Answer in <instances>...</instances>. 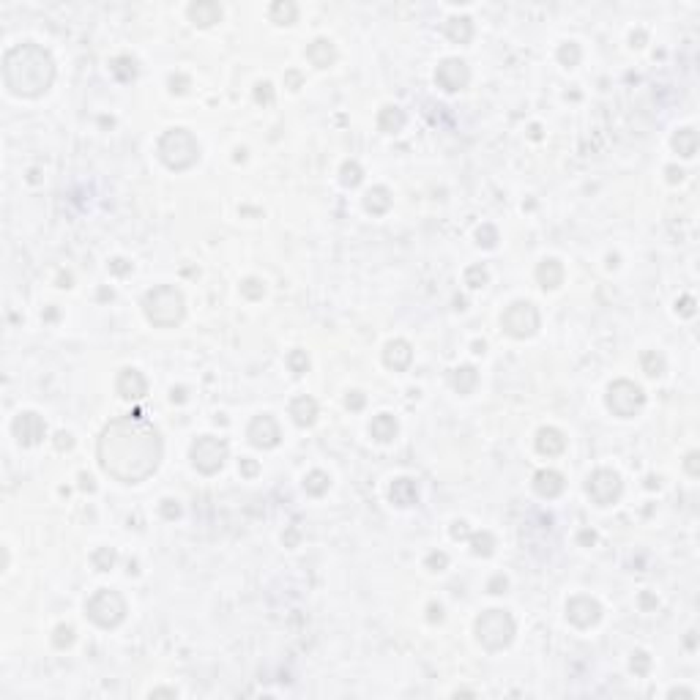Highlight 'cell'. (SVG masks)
<instances>
[{"label":"cell","instance_id":"6da1fadb","mask_svg":"<svg viewBox=\"0 0 700 700\" xmlns=\"http://www.w3.org/2000/svg\"><path fill=\"white\" fill-rule=\"evenodd\" d=\"M96 455L107 476L123 484H140L162 463V438L145 416H121L101 430Z\"/></svg>","mask_w":700,"mask_h":700},{"label":"cell","instance_id":"7a4b0ae2","mask_svg":"<svg viewBox=\"0 0 700 700\" xmlns=\"http://www.w3.org/2000/svg\"><path fill=\"white\" fill-rule=\"evenodd\" d=\"M55 80V60L38 44H16L3 55V82L14 96L36 99L49 90Z\"/></svg>","mask_w":700,"mask_h":700},{"label":"cell","instance_id":"3957f363","mask_svg":"<svg viewBox=\"0 0 700 700\" xmlns=\"http://www.w3.org/2000/svg\"><path fill=\"white\" fill-rule=\"evenodd\" d=\"M143 309H145V317L159 326V328H173L184 320V312H186V304H184V295L178 287L173 285H159L154 290L145 293L143 298Z\"/></svg>","mask_w":700,"mask_h":700},{"label":"cell","instance_id":"277c9868","mask_svg":"<svg viewBox=\"0 0 700 700\" xmlns=\"http://www.w3.org/2000/svg\"><path fill=\"white\" fill-rule=\"evenodd\" d=\"M156 151H159V159L176 173H184V170L195 167L197 159H200V145H197L195 134L186 132V129H167L159 137Z\"/></svg>","mask_w":700,"mask_h":700},{"label":"cell","instance_id":"5b68a950","mask_svg":"<svg viewBox=\"0 0 700 700\" xmlns=\"http://www.w3.org/2000/svg\"><path fill=\"white\" fill-rule=\"evenodd\" d=\"M476 640L487 651H503L514 640V618L500 607L484 610L476 618Z\"/></svg>","mask_w":700,"mask_h":700},{"label":"cell","instance_id":"8992f818","mask_svg":"<svg viewBox=\"0 0 700 700\" xmlns=\"http://www.w3.org/2000/svg\"><path fill=\"white\" fill-rule=\"evenodd\" d=\"M85 613L88 618L101 627V629H112L126 618V599L115 591V588H99L88 602H85Z\"/></svg>","mask_w":700,"mask_h":700},{"label":"cell","instance_id":"52a82bcc","mask_svg":"<svg viewBox=\"0 0 700 700\" xmlns=\"http://www.w3.org/2000/svg\"><path fill=\"white\" fill-rule=\"evenodd\" d=\"M643 405H646V394H643V389L638 383H632L627 378L610 383V389H607V408L613 411V416L632 419V416H638L643 411Z\"/></svg>","mask_w":700,"mask_h":700},{"label":"cell","instance_id":"ba28073f","mask_svg":"<svg viewBox=\"0 0 700 700\" xmlns=\"http://www.w3.org/2000/svg\"><path fill=\"white\" fill-rule=\"evenodd\" d=\"M500 326L509 337L514 339H525V337H533L536 328H539V309L531 304V301H514L503 309L500 315Z\"/></svg>","mask_w":700,"mask_h":700},{"label":"cell","instance_id":"9c48e42d","mask_svg":"<svg viewBox=\"0 0 700 700\" xmlns=\"http://www.w3.org/2000/svg\"><path fill=\"white\" fill-rule=\"evenodd\" d=\"M189 457H192V466L197 468L200 473L211 476L217 473L219 468L225 466L228 460V444L222 438H214V435H200L192 449H189Z\"/></svg>","mask_w":700,"mask_h":700},{"label":"cell","instance_id":"30bf717a","mask_svg":"<svg viewBox=\"0 0 700 700\" xmlns=\"http://www.w3.org/2000/svg\"><path fill=\"white\" fill-rule=\"evenodd\" d=\"M586 490H588V495H591V500H594L596 506H610V503H616V500L621 498L624 484H621V476H618L616 470L599 468V470H594V473L588 476Z\"/></svg>","mask_w":700,"mask_h":700},{"label":"cell","instance_id":"8fae6325","mask_svg":"<svg viewBox=\"0 0 700 700\" xmlns=\"http://www.w3.org/2000/svg\"><path fill=\"white\" fill-rule=\"evenodd\" d=\"M246 435H249V444L257 446V449H274V446H279V441H282L279 422H276L271 413L254 416L252 424H249V430H246Z\"/></svg>","mask_w":700,"mask_h":700},{"label":"cell","instance_id":"7c38bea8","mask_svg":"<svg viewBox=\"0 0 700 700\" xmlns=\"http://www.w3.org/2000/svg\"><path fill=\"white\" fill-rule=\"evenodd\" d=\"M468 80H470L468 63L460 60V58H446V60H441L438 69H435V82H438V88H444L446 93L463 90L468 85Z\"/></svg>","mask_w":700,"mask_h":700},{"label":"cell","instance_id":"4fadbf2b","mask_svg":"<svg viewBox=\"0 0 700 700\" xmlns=\"http://www.w3.org/2000/svg\"><path fill=\"white\" fill-rule=\"evenodd\" d=\"M566 618L580 627V629H588L594 627L599 618H602V605L594 599V596H586V594H577L566 602Z\"/></svg>","mask_w":700,"mask_h":700},{"label":"cell","instance_id":"5bb4252c","mask_svg":"<svg viewBox=\"0 0 700 700\" xmlns=\"http://www.w3.org/2000/svg\"><path fill=\"white\" fill-rule=\"evenodd\" d=\"M11 430H14V438H16L22 446H36V444H41L44 435H47L44 419H41L38 413H33V411L19 413V416L14 419V424H11Z\"/></svg>","mask_w":700,"mask_h":700},{"label":"cell","instance_id":"9a60e30c","mask_svg":"<svg viewBox=\"0 0 700 700\" xmlns=\"http://www.w3.org/2000/svg\"><path fill=\"white\" fill-rule=\"evenodd\" d=\"M115 391H118L123 400H132V402H137V400H143V397L148 394V381L143 378V372H140V370H132V367H126V370H121V372H118V381H115Z\"/></svg>","mask_w":700,"mask_h":700},{"label":"cell","instance_id":"2e32d148","mask_svg":"<svg viewBox=\"0 0 700 700\" xmlns=\"http://www.w3.org/2000/svg\"><path fill=\"white\" fill-rule=\"evenodd\" d=\"M411 361H413V348H411V342H405V339H391V342L386 345V350H383V364H386L389 370L405 372V370L411 367Z\"/></svg>","mask_w":700,"mask_h":700},{"label":"cell","instance_id":"e0dca14e","mask_svg":"<svg viewBox=\"0 0 700 700\" xmlns=\"http://www.w3.org/2000/svg\"><path fill=\"white\" fill-rule=\"evenodd\" d=\"M564 449H566V438H564L561 430H555V427H542V430L536 433V452H539V455L555 457V455H561Z\"/></svg>","mask_w":700,"mask_h":700},{"label":"cell","instance_id":"ac0fdd59","mask_svg":"<svg viewBox=\"0 0 700 700\" xmlns=\"http://www.w3.org/2000/svg\"><path fill=\"white\" fill-rule=\"evenodd\" d=\"M564 487H566V481H564V476L558 473V470H539L536 476H533V490H536V495H542V498H558L561 492H564Z\"/></svg>","mask_w":700,"mask_h":700},{"label":"cell","instance_id":"d6986e66","mask_svg":"<svg viewBox=\"0 0 700 700\" xmlns=\"http://www.w3.org/2000/svg\"><path fill=\"white\" fill-rule=\"evenodd\" d=\"M306 60L315 66V69H328L334 66L337 60V49L328 38H315L309 47H306Z\"/></svg>","mask_w":700,"mask_h":700},{"label":"cell","instance_id":"ffe728a7","mask_svg":"<svg viewBox=\"0 0 700 700\" xmlns=\"http://www.w3.org/2000/svg\"><path fill=\"white\" fill-rule=\"evenodd\" d=\"M389 498H391V503L394 506H413L416 500H419V490H416V481L413 479H408V476H402V479H394L391 481V487H389Z\"/></svg>","mask_w":700,"mask_h":700},{"label":"cell","instance_id":"44dd1931","mask_svg":"<svg viewBox=\"0 0 700 700\" xmlns=\"http://www.w3.org/2000/svg\"><path fill=\"white\" fill-rule=\"evenodd\" d=\"M189 19H192L195 25H200V27H208V25H214V22L222 19V8H219V3H214V0H197V3L189 5Z\"/></svg>","mask_w":700,"mask_h":700},{"label":"cell","instance_id":"7402d4cb","mask_svg":"<svg viewBox=\"0 0 700 700\" xmlns=\"http://www.w3.org/2000/svg\"><path fill=\"white\" fill-rule=\"evenodd\" d=\"M536 279H539V285H542L544 290H555V287L564 285V265H561L555 257H547V260L539 263Z\"/></svg>","mask_w":700,"mask_h":700},{"label":"cell","instance_id":"603a6c76","mask_svg":"<svg viewBox=\"0 0 700 700\" xmlns=\"http://www.w3.org/2000/svg\"><path fill=\"white\" fill-rule=\"evenodd\" d=\"M400 433V424L391 413H378L372 422H370V435L378 441V444H391Z\"/></svg>","mask_w":700,"mask_h":700},{"label":"cell","instance_id":"cb8c5ba5","mask_svg":"<svg viewBox=\"0 0 700 700\" xmlns=\"http://www.w3.org/2000/svg\"><path fill=\"white\" fill-rule=\"evenodd\" d=\"M290 416H293V422L298 424V427H309V424H315V419H317V402L312 400V397H295L293 402H290Z\"/></svg>","mask_w":700,"mask_h":700},{"label":"cell","instance_id":"d4e9b609","mask_svg":"<svg viewBox=\"0 0 700 700\" xmlns=\"http://www.w3.org/2000/svg\"><path fill=\"white\" fill-rule=\"evenodd\" d=\"M405 112L400 110V107H394V104H386L381 112H378V129L383 132V134H397V132H402L405 129Z\"/></svg>","mask_w":700,"mask_h":700},{"label":"cell","instance_id":"484cf974","mask_svg":"<svg viewBox=\"0 0 700 700\" xmlns=\"http://www.w3.org/2000/svg\"><path fill=\"white\" fill-rule=\"evenodd\" d=\"M364 208L372 214V217H383L389 208H391V192L386 186H375L367 192L364 197Z\"/></svg>","mask_w":700,"mask_h":700},{"label":"cell","instance_id":"4316f807","mask_svg":"<svg viewBox=\"0 0 700 700\" xmlns=\"http://www.w3.org/2000/svg\"><path fill=\"white\" fill-rule=\"evenodd\" d=\"M446 36L455 44H468L473 38V22L468 16H452L446 22Z\"/></svg>","mask_w":700,"mask_h":700},{"label":"cell","instance_id":"83f0119b","mask_svg":"<svg viewBox=\"0 0 700 700\" xmlns=\"http://www.w3.org/2000/svg\"><path fill=\"white\" fill-rule=\"evenodd\" d=\"M673 148H676L679 156L692 159V156L698 154V132H695V129H681V132H676Z\"/></svg>","mask_w":700,"mask_h":700},{"label":"cell","instance_id":"f1b7e54d","mask_svg":"<svg viewBox=\"0 0 700 700\" xmlns=\"http://www.w3.org/2000/svg\"><path fill=\"white\" fill-rule=\"evenodd\" d=\"M476 383H479V372L473 370V367H457L455 372H452V386H455V391H460V394H470L473 389H476Z\"/></svg>","mask_w":700,"mask_h":700},{"label":"cell","instance_id":"f546056e","mask_svg":"<svg viewBox=\"0 0 700 700\" xmlns=\"http://www.w3.org/2000/svg\"><path fill=\"white\" fill-rule=\"evenodd\" d=\"M268 16H271V22H276V25H293L295 16H298V8H295V3H290V0H276V3L268 8Z\"/></svg>","mask_w":700,"mask_h":700},{"label":"cell","instance_id":"4dcf8cb0","mask_svg":"<svg viewBox=\"0 0 700 700\" xmlns=\"http://www.w3.org/2000/svg\"><path fill=\"white\" fill-rule=\"evenodd\" d=\"M110 71H112V77H115V80H121V82H132V80L137 77V63H134V58H129V55H118V58H112Z\"/></svg>","mask_w":700,"mask_h":700},{"label":"cell","instance_id":"1f68e13d","mask_svg":"<svg viewBox=\"0 0 700 700\" xmlns=\"http://www.w3.org/2000/svg\"><path fill=\"white\" fill-rule=\"evenodd\" d=\"M328 484H331V479H328V473H323V470H309L306 479H304V490H306L309 495H323V492H328Z\"/></svg>","mask_w":700,"mask_h":700},{"label":"cell","instance_id":"d6a6232c","mask_svg":"<svg viewBox=\"0 0 700 700\" xmlns=\"http://www.w3.org/2000/svg\"><path fill=\"white\" fill-rule=\"evenodd\" d=\"M470 550H473V555H481V558L492 555V550H495V536H492L490 531L473 533V536H470Z\"/></svg>","mask_w":700,"mask_h":700},{"label":"cell","instance_id":"836d02e7","mask_svg":"<svg viewBox=\"0 0 700 700\" xmlns=\"http://www.w3.org/2000/svg\"><path fill=\"white\" fill-rule=\"evenodd\" d=\"M361 178H364V170H361V165H359V162H345V165H342V170H339V181H342V186L353 189V186H359V184H361Z\"/></svg>","mask_w":700,"mask_h":700},{"label":"cell","instance_id":"e575fe53","mask_svg":"<svg viewBox=\"0 0 700 700\" xmlns=\"http://www.w3.org/2000/svg\"><path fill=\"white\" fill-rule=\"evenodd\" d=\"M640 361H643V372H646L649 378H660V375L665 372V359H662L660 353H654V350H646Z\"/></svg>","mask_w":700,"mask_h":700},{"label":"cell","instance_id":"d590c367","mask_svg":"<svg viewBox=\"0 0 700 700\" xmlns=\"http://www.w3.org/2000/svg\"><path fill=\"white\" fill-rule=\"evenodd\" d=\"M287 367H290V372L293 375H304L306 370H309V356H306V350H301V348H295V350H290L287 353Z\"/></svg>","mask_w":700,"mask_h":700},{"label":"cell","instance_id":"8d00e7d4","mask_svg":"<svg viewBox=\"0 0 700 700\" xmlns=\"http://www.w3.org/2000/svg\"><path fill=\"white\" fill-rule=\"evenodd\" d=\"M90 561H93V566H96L99 572H110V569L115 566V550H112V547H99V550L90 555Z\"/></svg>","mask_w":700,"mask_h":700},{"label":"cell","instance_id":"74e56055","mask_svg":"<svg viewBox=\"0 0 700 700\" xmlns=\"http://www.w3.org/2000/svg\"><path fill=\"white\" fill-rule=\"evenodd\" d=\"M487 279H490V274H487V268L481 265V263H476V265H470L466 271V285L470 290H479V287H484L487 285Z\"/></svg>","mask_w":700,"mask_h":700},{"label":"cell","instance_id":"f35d334b","mask_svg":"<svg viewBox=\"0 0 700 700\" xmlns=\"http://www.w3.org/2000/svg\"><path fill=\"white\" fill-rule=\"evenodd\" d=\"M558 60H561L566 69L577 66V63H580V47H577L575 41H566V44L558 49Z\"/></svg>","mask_w":700,"mask_h":700},{"label":"cell","instance_id":"ab89813d","mask_svg":"<svg viewBox=\"0 0 700 700\" xmlns=\"http://www.w3.org/2000/svg\"><path fill=\"white\" fill-rule=\"evenodd\" d=\"M241 293H243L249 301H260V298L265 295V285H263L260 279L249 276V279H243V285H241Z\"/></svg>","mask_w":700,"mask_h":700},{"label":"cell","instance_id":"60d3db41","mask_svg":"<svg viewBox=\"0 0 700 700\" xmlns=\"http://www.w3.org/2000/svg\"><path fill=\"white\" fill-rule=\"evenodd\" d=\"M52 643H55V649H69L71 643H74V629L71 627H66V624H60V627H55V635H52Z\"/></svg>","mask_w":700,"mask_h":700},{"label":"cell","instance_id":"b9f144b4","mask_svg":"<svg viewBox=\"0 0 700 700\" xmlns=\"http://www.w3.org/2000/svg\"><path fill=\"white\" fill-rule=\"evenodd\" d=\"M476 243L484 246V249H492V246L498 243V230H495L492 225H481V228L476 230Z\"/></svg>","mask_w":700,"mask_h":700},{"label":"cell","instance_id":"7bdbcfd3","mask_svg":"<svg viewBox=\"0 0 700 700\" xmlns=\"http://www.w3.org/2000/svg\"><path fill=\"white\" fill-rule=\"evenodd\" d=\"M629 668H632V673H635V676H646V673H649V668H651V657H649L646 651H635V654H632Z\"/></svg>","mask_w":700,"mask_h":700},{"label":"cell","instance_id":"ee69618b","mask_svg":"<svg viewBox=\"0 0 700 700\" xmlns=\"http://www.w3.org/2000/svg\"><path fill=\"white\" fill-rule=\"evenodd\" d=\"M424 566H427L430 572H444V569L449 566V555H446V553H430L427 561H424Z\"/></svg>","mask_w":700,"mask_h":700},{"label":"cell","instance_id":"f6af8a7d","mask_svg":"<svg viewBox=\"0 0 700 700\" xmlns=\"http://www.w3.org/2000/svg\"><path fill=\"white\" fill-rule=\"evenodd\" d=\"M254 99H257L260 104H271V101H274V88H271V82H257V85H254Z\"/></svg>","mask_w":700,"mask_h":700},{"label":"cell","instance_id":"bcb514c9","mask_svg":"<svg viewBox=\"0 0 700 700\" xmlns=\"http://www.w3.org/2000/svg\"><path fill=\"white\" fill-rule=\"evenodd\" d=\"M159 511H162V517H167V520L181 517V506H178V500H173V498H165L162 506H159Z\"/></svg>","mask_w":700,"mask_h":700},{"label":"cell","instance_id":"7dc6e473","mask_svg":"<svg viewBox=\"0 0 700 700\" xmlns=\"http://www.w3.org/2000/svg\"><path fill=\"white\" fill-rule=\"evenodd\" d=\"M676 312H679V315H684V317L695 315V298H692V295H684L681 301H676Z\"/></svg>","mask_w":700,"mask_h":700},{"label":"cell","instance_id":"c3c4849f","mask_svg":"<svg viewBox=\"0 0 700 700\" xmlns=\"http://www.w3.org/2000/svg\"><path fill=\"white\" fill-rule=\"evenodd\" d=\"M506 588H509V580H506L503 575H495V577L487 583V591H490V594H503Z\"/></svg>","mask_w":700,"mask_h":700},{"label":"cell","instance_id":"681fc988","mask_svg":"<svg viewBox=\"0 0 700 700\" xmlns=\"http://www.w3.org/2000/svg\"><path fill=\"white\" fill-rule=\"evenodd\" d=\"M112 274H118V276H123V274H129L132 271V263H126L123 257H115V260H110V265H107Z\"/></svg>","mask_w":700,"mask_h":700},{"label":"cell","instance_id":"f907efd6","mask_svg":"<svg viewBox=\"0 0 700 700\" xmlns=\"http://www.w3.org/2000/svg\"><path fill=\"white\" fill-rule=\"evenodd\" d=\"M364 402H367V400H364V394H361V391H350V394H348V400H345V405H348L350 411H361V408H364Z\"/></svg>","mask_w":700,"mask_h":700},{"label":"cell","instance_id":"816d5d0a","mask_svg":"<svg viewBox=\"0 0 700 700\" xmlns=\"http://www.w3.org/2000/svg\"><path fill=\"white\" fill-rule=\"evenodd\" d=\"M55 446H58L60 452H63V449H71V446H74V438H71L69 433H58V435H55Z\"/></svg>","mask_w":700,"mask_h":700},{"label":"cell","instance_id":"f5cc1de1","mask_svg":"<svg viewBox=\"0 0 700 700\" xmlns=\"http://www.w3.org/2000/svg\"><path fill=\"white\" fill-rule=\"evenodd\" d=\"M687 470H690V476H700V468H698V452H690L687 455Z\"/></svg>","mask_w":700,"mask_h":700},{"label":"cell","instance_id":"db71d44e","mask_svg":"<svg viewBox=\"0 0 700 700\" xmlns=\"http://www.w3.org/2000/svg\"><path fill=\"white\" fill-rule=\"evenodd\" d=\"M238 468H241V473H243V476H254V473H257V463H254V460H249V457H243V460L238 463Z\"/></svg>","mask_w":700,"mask_h":700},{"label":"cell","instance_id":"11a10c76","mask_svg":"<svg viewBox=\"0 0 700 700\" xmlns=\"http://www.w3.org/2000/svg\"><path fill=\"white\" fill-rule=\"evenodd\" d=\"M577 542L586 544V547H591V544L596 542V533H594V531H580V533H577Z\"/></svg>","mask_w":700,"mask_h":700},{"label":"cell","instance_id":"9f6ffc18","mask_svg":"<svg viewBox=\"0 0 700 700\" xmlns=\"http://www.w3.org/2000/svg\"><path fill=\"white\" fill-rule=\"evenodd\" d=\"M452 536H455V539H466L468 536L466 522H455V525H452Z\"/></svg>","mask_w":700,"mask_h":700},{"label":"cell","instance_id":"6f0895ef","mask_svg":"<svg viewBox=\"0 0 700 700\" xmlns=\"http://www.w3.org/2000/svg\"><path fill=\"white\" fill-rule=\"evenodd\" d=\"M427 610H430V621H441L444 618V607L441 605H430Z\"/></svg>","mask_w":700,"mask_h":700},{"label":"cell","instance_id":"680465c9","mask_svg":"<svg viewBox=\"0 0 700 700\" xmlns=\"http://www.w3.org/2000/svg\"><path fill=\"white\" fill-rule=\"evenodd\" d=\"M681 178H684V173H681L679 167H668V181H671V184H676V181H681Z\"/></svg>","mask_w":700,"mask_h":700},{"label":"cell","instance_id":"91938a15","mask_svg":"<svg viewBox=\"0 0 700 700\" xmlns=\"http://www.w3.org/2000/svg\"><path fill=\"white\" fill-rule=\"evenodd\" d=\"M640 605L649 610V607H657V599H654L651 594H643V596H640Z\"/></svg>","mask_w":700,"mask_h":700},{"label":"cell","instance_id":"94428289","mask_svg":"<svg viewBox=\"0 0 700 700\" xmlns=\"http://www.w3.org/2000/svg\"><path fill=\"white\" fill-rule=\"evenodd\" d=\"M154 698H159V695H170V698H176V690H156V692H151Z\"/></svg>","mask_w":700,"mask_h":700},{"label":"cell","instance_id":"6125c7cd","mask_svg":"<svg viewBox=\"0 0 700 700\" xmlns=\"http://www.w3.org/2000/svg\"><path fill=\"white\" fill-rule=\"evenodd\" d=\"M82 490H93V479L90 476H82Z\"/></svg>","mask_w":700,"mask_h":700},{"label":"cell","instance_id":"be15d7a7","mask_svg":"<svg viewBox=\"0 0 700 700\" xmlns=\"http://www.w3.org/2000/svg\"><path fill=\"white\" fill-rule=\"evenodd\" d=\"M473 353H484V342H473Z\"/></svg>","mask_w":700,"mask_h":700}]
</instances>
